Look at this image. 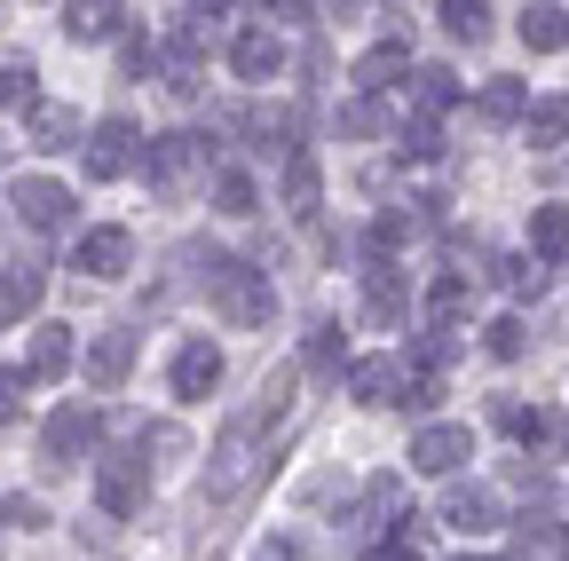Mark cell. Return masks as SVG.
Segmentation results:
<instances>
[{"label": "cell", "mask_w": 569, "mask_h": 561, "mask_svg": "<svg viewBox=\"0 0 569 561\" xmlns=\"http://www.w3.org/2000/svg\"><path fill=\"white\" fill-rule=\"evenodd\" d=\"M261 9H269V17H317L309 0H261Z\"/></svg>", "instance_id": "b9f144b4"}, {"label": "cell", "mask_w": 569, "mask_h": 561, "mask_svg": "<svg viewBox=\"0 0 569 561\" xmlns=\"http://www.w3.org/2000/svg\"><path fill=\"white\" fill-rule=\"evenodd\" d=\"M411 467L419 474H459V467H475V435L467 428H419L411 435Z\"/></svg>", "instance_id": "30bf717a"}, {"label": "cell", "mask_w": 569, "mask_h": 561, "mask_svg": "<svg viewBox=\"0 0 569 561\" xmlns=\"http://www.w3.org/2000/svg\"><path fill=\"white\" fill-rule=\"evenodd\" d=\"M80 159H88L96 182H119V174H134L151 151H142V127H134V119H103L88 143H80Z\"/></svg>", "instance_id": "5b68a950"}, {"label": "cell", "mask_w": 569, "mask_h": 561, "mask_svg": "<svg viewBox=\"0 0 569 561\" xmlns=\"http://www.w3.org/2000/svg\"><path fill=\"white\" fill-rule=\"evenodd\" d=\"M24 380H32V372H17V364H0V428H9V419L24 411Z\"/></svg>", "instance_id": "8d00e7d4"}, {"label": "cell", "mask_w": 569, "mask_h": 561, "mask_svg": "<svg viewBox=\"0 0 569 561\" xmlns=\"http://www.w3.org/2000/svg\"><path fill=\"white\" fill-rule=\"evenodd\" d=\"M365 309H372V324H403V277H396V261L365 269Z\"/></svg>", "instance_id": "603a6c76"}, {"label": "cell", "mask_w": 569, "mask_h": 561, "mask_svg": "<svg viewBox=\"0 0 569 561\" xmlns=\"http://www.w3.org/2000/svg\"><path fill=\"white\" fill-rule=\"evenodd\" d=\"M40 293H48V277H40L32 261H17V269H0V332H9V324H24V317L40 309Z\"/></svg>", "instance_id": "2e32d148"}, {"label": "cell", "mask_w": 569, "mask_h": 561, "mask_svg": "<svg viewBox=\"0 0 569 561\" xmlns=\"http://www.w3.org/2000/svg\"><path fill=\"white\" fill-rule=\"evenodd\" d=\"M9 206L24 214V230H40V238H56V230H71V198L63 182H48V174H17V190H9Z\"/></svg>", "instance_id": "8992f818"}, {"label": "cell", "mask_w": 569, "mask_h": 561, "mask_svg": "<svg viewBox=\"0 0 569 561\" xmlns=\"http://www.w3.org/2000/svg\"><path fill=\"white\" fill-rule=\"evenodd\" d=\"M96 428H103L96 403H56V411H48V428H40V459H48L56 474H71V467H80V451L96 443Z\"/></svg>", "instance_id": "277c9868"}, {"label": "cell", "mask_w": 569, "mask_h": 561, "mask_svg": "<svg viewBox=\"0 0 569 561\" xmlns=\"http://www.w3.org/2000/svg\"><path fill=\"white\" fill-rule=\"evenodd\" d=\"M119 24H127V9H119V0H63V32L80 40V48L119 40Z\"/></svg>", "instance_id": "4fadbf2b"}, {"label": "cell", "mask_w": 569, "mask_h": 561, "mask_svg": "<svg viewBox=\"0 0 569 561\" xmlns=\"http://www.w3.org/2000/svg\"><path fill=\"white\" fill-rule=\"evenodd\" d=\"M482 119L490 127H530V88L522 80H482Z\"/></svg>", "instance_id": "484cf974"}, {"label": "cell", "mask_w": 569, "mask_h": 561, "mask_svg": "<svg viewBox=\"0 0 569 561\" xmlns=\"http://www.w3.org/2000/svg\"><path fill=\"white\" fill-rule=\"evenodd\" d=\"M309 9H317V17H332V24H340V17H356V9H365V0H309Z\"/></svg>", "instance_id": "ab89813d"}, {"label": "cell", "mask_w": 569, "mask_h": 561, "mask_svg": "<svg viewBox=\"0 0 569 561\" xmlns=\"http://www.w3.org/2000/svg\"><path fill=\"white\" fill-rule=\"evenodd\" d=\"M443 522L451 530H498V499H490L482 482H451L443 490Z\"/></svg>", "instance_id": "ac0fdd59"}, {"label": "cell", "mask_w": 569, "mask_h": 561, "mask_svg": "<svg viewBox=\"0 0 569 561\" xmlns=\"http://www.w3.org/2000/svg\"><path fill=\"white\" fill-rule=\"evenodd\" d=\"M530 253L538 261H569V206H538L530 214Z\"/></svg>", "instance_id": "f1b7e54d"}, {"label": "cell", "mask_w": 569, "mask_h": 561, "mask_svg": "<svg viewBox=\"0 0 569 561\" xmlns=\"http://www.w3.org/2000/svg\"><path fill=\"white\" fill-rule=\"evenodd\" d=\"M467 88H459V72H443V63H419L411 72V103H419V119H436V111H451Z\"/></svg>", "instance_id": "d4e9b609"}, {"label": "cell", "mask_w": 569, "mask_h": 561, "mask_svg": "<svg viewBox=\"0 0 569 561\" xmlns=\"http://www.w3.org/2000/svg\"><path fill=\"white\" fill-rule=\"evenodd\" d=\"M490 357H498V364L522 357V317H498V324H490Z\"/></svg>", "instance_id": "e575fe53"}, {"label": "cell", "mask_w": 569, "mask_h": 561, "mask_svg": "<svg viewBox=\"0 0 569 561\" xmlns=\"http://www.w3.org/2000/svg\"><path fill=\"white\" fill-rule=\"evenodd\" d=\"M206 190H213V206H222V214H253V206H261V190H253V174H246V167H222Z\"/></svg>", "instance_id": "d6a6232c"}, {"label": "cell", "mask_w": 569, "mask_h": 561, "mask_svg": "<svg viewBox=\"0 0 569 561\" xmlns=\"http://www.w3.org/2000/svg\"><path fill=\"white\" fill-rule=\"evenodd\" d=\"M213 388H222V348H213V340H182L174 348V395L182 403H206Z\"/></svg>", "instance_id": "8fae6325"}, {"label": "cell", "mask_w": 569, "mask_h": 561, "mask_svg": "<svg viewBox=\"0 0 569 561\" xmlns=\"http://www.w3.org/2000/svg\"><path fill=\"white\" fill-rule=\"evenodd\" d=\"M515 32H522V48L553 56V48H569V9H561V0H530V9L515 17Z\"/></svg>", "instance_id": "e0dca14e"}, {"label": "cell", "mask_w": 569, "mask_h": 561, "mask_svg": "<svg viewBox=\"0 0 569 561\" xmlns=\"http://www.w3.org/2000/svg\"><path fill=\"white\" fill-rule=\"evenodd\" d=\"M403 238H411V214H380V222L365 230V246H372V261H388V253H396Z\"/></svg>", "instance_id": "836d02e7"}, {"label": "cell", "mask_w": 569, "mask_h": 561, "mask_svg": "<svg viewBox=\"0 0 569 561\" xmlns=\"http://www.w3.org/2000/svg\"><path fill=\"white\" fill-rule=\"evenodd\" d=\"M96 499H103V514H142V499H151V474H142V459H103L96 467Z\"/></svg>", "instance_id": "ba28073f"}, {"label": "cell", "mask_w": 569, "mask_h": 561, "mask_svg": "<svg viewBox=\"0 0 569 561\" xmlns=\"http://www.w3.org/2000/svg\"><path fill=\"white\" fill-rule=\"evenodd\" d=\"M0 522L9 530H48V507L40 499H0Z\"/></svg>", "instance_id": "d590c367"}, {"label": "cell", "mask_w": 569, "mask_h": 561, "mask_svg": "<svg viewBox=\"0 0 569 561\" xmlns=\"http://www.w3.org/2000/svg\"><path fill=\"white\" fill-rule=\"evenodd\" d=\"M198 9H206V17H213V9H230V0H198Z\"/></svg>", "instance_id": "7bdbcfd3"}, {"label": "cell", "mask_w": 569, "mask_h": 561, "mask_svg": "<svg viewBox=\"0 0 569 561\" xmlns=\"http://www.w3.org/2000/svg\"><path fill=\"white\" fill-rule=\"evenodd\" d=\"M467 301H475V285H467V277H436V285H427V324H436V332H451V317H467Z\"/></svg>", "instance_id": "f546056e"}, {"label": "cell", "mask_w": 569, "mask_h": 561, "mask_svg": "<svg viewBox=\"0 0 569 561\" xmlns=\"http://www.w3.org/2000/svg\"><path fill=\"white\" fill-rule=\"evenodd\" d=\"M24 127H32V143H40V151H71V143H88V119L71 111V103H40Z\"/></svg>", "instance_id": "d6986e66"}, {"label": "cell", "mask_w": 569, "mask_h": 561, "mask_svg": "<svg viewBox=\"0 0 569 561\" xmlns=\"http://www.w3.org/2000/svg\"><path fill=\"white\" fill-rule=\"evenodd\" d=\"M530 143L538 151H561L569 143V96H538L530 103Z\"/></svg>", "instance_id": "1f68e13d"}, {"label": "cell", "mask_w": 569, "mask_h": 561, "mask_svg": "<svg viewBox=\"0 0 569 561\" xmlns=\"http://www.w3.org/2000/svg\"><path fill=\"white\" fill-rule=\"evenodd\" d=\"M348 395L356 403H396L403 395V357H356L348 364Z\"/></svg>", "instance_id": "9a60e30c"}, {"label": "cell", "mask_w": 569, "mask_h": 561, "mask_svg": "<svg viewBox=\"0 0 569 561\" xmlns=\"http://www.w3.org/2000/svg\"><path fill=\"white\" fill-rule=\"evenodd\" d=\"M142 451H151V459H182L190 435H182V428H151V435H142Z\"/></svg>", "instance_id": "74e56055"}, {"label": "cell", "mask_w": 569, "mask_h": 561, "mask_svg": "<svg viewBox=\"0 0 569 561\" xmlns=\"http://www.w3.org/2000/svg\"><path fill=\"white\" fill-rule=\"evenodd\" d=\"M159 72H167L174 96H198V88H206V40H198L190 24H174V32L159 40Z\"/></svg>", "instance_id": "9c48e42d"}, {"label": "cell", "mask_w": 569, "mask_h": 561, "mask_svg": "<svg viewBox=\"0 0 569 561\" xmlns=\"http://www.w3.org/2000/svg\"><path fill=\"white\" fill-rule=\"evenodd\" d=\"M284 63H293V48H284L269 24H246V32H230V72L246 80V88H269Z\"/></svg>", "instance_id": "52a82bcc"}, {"label": "cell", "mask_w": 569, "mask_h": 561, "mask_svg": "<svg viewBox=\"0 0 569 561\" xmlns=\"http://www.w3.org/2000/svg\"><path fill=\"white\" fill-rule=\"evenodd\" d=\"M436 17H443V32L451 40H490V0H436Z\"/></svg>", "instance_id": "4dcf8cb0"}, {"label": "cell", "mask_w": 569, "mask_h": 561, "mask_svg": "<svg viewBox=\"0 0 569 561\" xmlns=\"http://www.w3.org/2000/svg\"><path fill=\"white\" fill-rule=\"evenodd\" d=\"M284 403H293V372H277L230 428H222V451H213V490H222V499H238V490L261 474V443L284 428Z\"/></svg>", "instance_id": "6da1fadb"}, {"label": "cell", "mask_w": 569, "mask_h": 561, "mask_svg": "<svg viewBox=\"0 0 569 561\" xmlns=\"http://www.w3.org/2000/svg\"><path fill=\"white\" fill-rule=\"evenodd\" d=\"M317 198H325V174L309 151H293L284 159V214H317Z\"/></svg>", "instance_id": "4316f807"}, {"label": "cell", "mask_w": 569, "mask_h": 561, "mask_svg": "<svg viewBox=\"0 0 569 561\" xmlns=\"http://www.w3.org/2000/svg\"><path fill=\"white\" fill-rule=\"evenodd\" d=\"M24 340H32V348H24V372H32V380H63V372H71V324L48 317V324H32Z\"/></svg>", "instance_id": "5bb4252c"}, {"label": "cell", "mask_w": 569, "mask_h": 561, "mask_svg": "<svg viewBox=\"0 0 569 561\" xmlns=\"http://www.w3.org/2000/svg\"><path fill=\"white\" fill-rule=\"evenodd\" d=\"M206 301H213V317H230L246 332H261L277 317V285H269L253 261H238V253H213L206 261Z\"/></svg>", "instance_id": "7a4b0ae2"}, {"label": "cell", "mask_w": 569, "mask_h": 561, "mask_svg": "<svg viewBox=\"0 0 569 561\" xmlns=\"http://www.w3.org/2000/svg\"><path fill=\"white\" fill-rule=\"evenodd\" d=\"M403 72H411V48H403V40H380V48L356 56V88H372V96H380L388 80H403Z\"/></svg>", "instance_id": "cb8c5ba5"}, {"label": "cell", "mask_w": 569, "mask_h": 561, "mask_svg": "<svg viewBox=\"0 0 569 561\" xmlns=\"http://www.w3.org/2000/svg\"><path fill=\"white\" fill-rule=\"evenodd\" d=\"M365 561H411V538H388V545H372Z\"/></svg>", "instance_id": "60d3db41"}, {"label": "cell", "mask_w": 569, "mask_h": 561, "mask_svg": "<svg viewBox=\"0 0 569 561\" xmlns=\"http://www.w3.org/2000/svg\"><path fill=\"white\" fill-rule=\"evenodd\" d=\"M309 380H340L348 372V348H340V324H309V348H301Z\"/></svg>", "instance_id": "83f0119b"}, {"label": "cell", "mask_w": 569, "mask_h": 561, "mask_svg": "<svg viewBox=\"0 0 569 561\" xmlns=\"http://www.w3.org/2000/svg\"><path fill=\"white\" fill-rule=\"evenodd\" d=\"M142 174H151V190H182V182H213L222 167H213V143L206 134H159L151 143V159H142Z\"/></svg>", "instance_id": "3957f363"}, {"label": "cell", "mask_w": 569, "mask_h": 561, "mask_svg": "<svg viewBox=\"0 0 569 561\" xmlns=\"http://www.w3.org/2000/svg\"><path fill=\"white\" fill-rule=\"evenodd\" d=\"M396 127V111H388V96H372V88H356L348 103H340V134L348 143H372V134H388Z\"/></svg>", "instance_id": "ffe728a7"}, {"label": "cell", "mask_w": 569, "mask_h": 561, "mask_svg": "<svg viewBox=\"0 0 569 561\" xmlns=\"http://www.w3.org/2000/svg\"><path fill=\"white\" fill-rule=\"evenodd\" d=\"M127 372H134V332H103L88 348V388H119Z\"/></svg>", "instance_id": "44dd1931"}, {"label": "cell", "mask_w": 569, "mask_h": 561, "mask_svg": "<svg viewBox=\"0 0 569 561\" xmlns=\"http://www.w3.org/2000/svg\"><path fill=\"white\" fill-rule=\"evenodd\" d=\"M498 277H507L515 293H538V285H546V277H538V261H498Z\"/></svg>", "instance_id": "f35d334b"}, {"label": "cell", "mask_w": 569, "mask_h": 561, "mask_svg": "<svg viewBox=\"0 0 569 561\" xmlns=\"http://www.w3.org/2000/svg\"><path fill=\"white\" fill-rule=\"evenodd\" d=\"M127 261H134V238L119 222H103V230H88L80 246H71V269L80 277H127Z\"/></svg>", "instance_id": "7c38bea8"}, {"label": "cell", "mask_w": 569, "mask_h": 561, "mask_svg": "<svg viewBox=\"0 0 569 561\" xmlns=\"http://www.w3.org/2000/svg\"><path fill=\"white\" fill-rule=\"evenodd\" d=\"M48 96H40V72H32V56H0V111H40Z\"/></svg>", "instance_id": "7402d4cb"}]
</instances>
